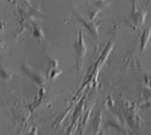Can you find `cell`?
<instances>
[{
  "mask_svg": "<svg viewBox=\"0 0 151 135\" xmlns=\"http://www.w3.org/2000/svg\"><path fill=\"white\" fill-rule=\"evenodd\" d=\"M86 45L83 40L82 33H78V38L75 43V52H76V63H77V68L81 69L82 61H83L85 54H86Z\"/></svg>",
  "mask_w": 151,
  "mask_h": 135,
  "instance_id": "6da1fadb",
  "label": "cell"
},
{
  "mask_svg": "<svg viewBox=\"0 0 151 135\" xmlns=\"http://www.w3.org/2000/svg\"><path fill=\"white\" fill-rule=\"evenodd\" d=\"M22 71L24 72L29 78H31L34 82L37 83V84H39L41 86H43L45 84V81L46 80H45V78L43 76L40 75L39 73H37V72H35L29 66H27V65H22Z\"/></svg>",
  "mask_w": 151,
  "mask_h": 135,
  "instance_id": "7a4b0ae2",
  "label": "cell"
},
{
  "mask_svg": "<svg viewBox=\"0 0 151 135\" xmlns=\"http://www.w3.org/2000/svg\"><path fill=\"white\" fill-rule=\"evenodd\" d=\"M76 15H77L78 20H80V22L82 23V25H83L85 27H86L87 30L92 34V35H94V36H97L98 35V25H96V23H94L90 20H85V19H83L81 15H78V14H76Z\"/></svg>",
  "mask_w": 151,
  "mask_h": 135,
  "instance_id": "3957f363",
  "label": "cell"
},
{
  "mask_svg": "<svg viewBox=\"0 0 151 135\" xmlns=\"http://www.w3.org/2000/svg\"><path fill=\"white\" fill-rule=\"evenodd\" d=\"M150 36H151V28L150 27H146V28L143 29L142 35H140L139 47H140V51L142 52L145 49V47L147 46V44H148Z\"/></svg>",
  "mask_w": 151,
  "mask_h": 135,
  "instance_id": "277c9868",
  "label": "cell"
},
{
  "mask_svg": "<svg viewBox=\"0 0 151 135\" xmlns=\"http://www.w3.org/2000/svg\"><path fill=\"white\" fill-rule=\"evenodd\" d=\"M101 116H102V111H98L97 114L95 115L94 120H93V128H94V133L97 134L99 126L101 123Z\"/></svg>",
  "mask_w": 151,
  "mask_h": 135,
  "instance_id": "5b68a950",
  "label": "cell"
},
{
  "mask_svg": "<svg viewBox=\"0 0 151 135\" xmlns=\"http://www.w3.org/2000/svg\"><path fill=\"white\" fill-rule=\"evenodd\" d=\"M0 75L2 76L3 78H5V79H8L11 77V75H10L8 72H7L5 69H3V68H0Z\"/></svg>",
  "mask_w": 151,
  "mask_h": 135,
  "instance_id": "8992f818",
  "label": "cell"
},
{
  "mask_svg": "<svg viewBox=\"0 0 151 135\" xmlns=\"http://www.w3.org/2000/svg\"><path fill=\"white\" fill-rule=\"evenodd\" d=\"M145 80L146 85H147V86H151V74H149V75H145Z\"/></svg>",
  "mask_w": 151,
  "mask_h": 135,
  "instance_id": "52a82bcc",
  "label": "cell"
},
{
  "mask_svg": "<svg viewBox=\"0 0 151 135\" xmlns=\"http://www.w3.org/2000/svg\"><path fill=\"white\" fill-rule=\"evenodd\" d=\"M37 134V128L36 127H33V128L31 129V131H30L29 135H36Z\"/></svg>",
  "mask_w": 151,
  "mask_h": 135,
  "instance_id": "ba28073f",
  "label": "cell"
},
{
  "mask_svg": "<svg viewBox=\"0 0 151 135\" xmlns=\"http://www.w3.org/2000/svg\"><path fill=\"white\" fill-rule=\"evenodd\" d=\"M129 135H132V134H129Z\"/></svg>",
  "mask_w": 151,
  "mask_h": 135,
  "instance_id": "9c48e42d",
  "label": "cell"
}]
</instances>
